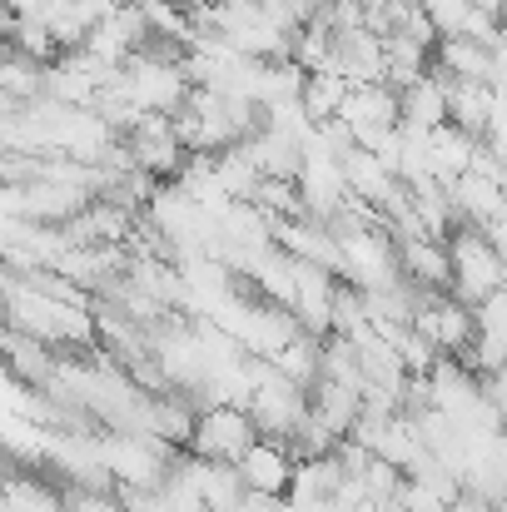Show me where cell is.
Returning <instances> with one entry per match:
<instances>
[{"label": "cell", "instance_id": "obj_4", "mask_svg": "<svg viewBox=\"0 0 507 512\" xmlns=\"http://www.w3.org/2000/svg\"><path fill=\"white\" fill-rule=\"evenodd\" d=\"M428 60L438 80H483V85L503 80V45H483L473 35H438Z\"/></svg>", "mask_w": 507, "mask_h": 512}, {"label": "cell", "instance_id": "obj_2", "mask_svg": "<svg viewBox=\"0 0 507 512\" xmlns=\"http://www.w3.org/2000/svg\"><path fill=\"white\" fill-rule=\"evenodd\" d=\"M254 423L244 408L234 403H214V408H199L194 423H189V438H184V453L189 458H204V463H234L249 443H254Z\"/></svg>", "mask_w": 507, "mask_h": 512}, {"label": "cell", "instance_id": "obj_6", "mask_svg": "<svg viewBox=\"0 0 507 512\" xmlns=\"http://www.w3.org/2000/svg\"><path fill=\"white\" fill-rule=\"evenodd\" d=\"M343 95H348V80H343L338 70H304L299 115H304L309 125H324V120H334V115H338Z\"/></svg>", "mask_w": 507, "mask_h": 512}, {"label": "cell", "instance_id": "obj_7", "mask_svg": "<svg viewBox=\"0 0 507 512\" xmlns=\"http://www.w3.org/2000/svg\"><path fill=\"white\" fill-rule=\"evenodd\" d=\"M15 473H20V463H15V453L0 443V483H5V478H15Z\"/></svg>", "mask_w": 507, "mask_h": 512}, {"label": "cell", "instance_id": "obj_8", "mask_svg": "<svg viewBox=\"0 0 507 512\" xmlns=\"http://www.w3.org/2000/svg\"><path fill=\"white\" fill-rule=\"evenodd\" d=\"M473 5H478V10H488V15H498V5H503V0H473Z\"/></svg>", "mask_w": 507, "mask_h": 512}, {"label": "cell", "instance_id": "obj_1", "mask_svg": "<svg viewBox=\"0 0 507 512\" xmlns=\"http://www.w3.org/2000/svg\"><path fill=\"white\" fill-rule=\"evenodd\" d=\"M443 249H448V294L458 304L473 309L478 299H488V294L503 289V249L483 229L453 224L443 234Z\"/></svg>", "mask_w": 507, "mask_h": 512}, {"label": "cell", "instance_id": "obj_3", "mask_svg": "<svg viewBox=\"0 0 507 512\" xmlns=\"http://www.w3.org/2000/svg\"><path fill=\"white\" fill-rule=\"evenodd\" d=\"M120 145L130 150V165L135 170H145L150 179H169V174H179L184 165V145H179V135H174V125H169V115H155V110H145L125 135H120Z\"/></svg>", "mask_w": 507, "mask_h": 512}, {"label": "cell", "instance_id": "obj_5", "mask_svg": "<svg viewBox=\"0 0 507 512\" xmlns=\"http://www.w3.org/2000/svg\"><path fill=\"white\" fill-rule=\"evenodd\" d=\"M239 478L249 493H264V498H284L289 493V473H294V458L274 443V438H254L239 458H234Z\"/></svg>", "mask_w": 507, "mask_h": 512}]
</instances>
